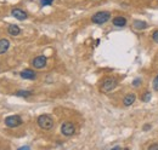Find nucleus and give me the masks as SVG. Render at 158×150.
Returning <instances> with one entry per match:
<instances>
[{
	"label": "nucleus",
	"mask_w": 158,
	"mask_h": 150,
	"mask_svg": "<svg viewBox=\"0 0 158 150\" xmlns=\"http://www.w3.org/2000/svg\"><path fill=\"white\" fill-rule=\"evenodd\" d=\"M54 0H41V6H49L52 4Z\"/></svg>",
	"instance_id": "obj_16"
},
{
	"label": "nucleus",
	"mask_w": 158,
	"mask_h": 150,
	"mask_svg": "<svg viewBox=\"0 0 158 150\" xmlns=\"http://www.w3.org/2000/svg\"><path fill=\"white\" fill-rule=\"evenodd\" d=\"M10 47V41L7 39H0V55L5 53Z\"/></svg>",
	"instance_id": "obj_10"
},
{
	"label": "nucleus",
	"mask_w": 158,
	"mask_h": 150,
	"mask_svg": "<svg viewBox=\"0 0 158 150\" xmlns=\"http://www.w3.org/2000/svg\"><path fill=\"white\" fill-rule=\"evenodd\" d=\"M125 24H127V19L122 17V16L113 18V26H116V27H124Z\"/></svg>",
	"instance_id": "obj_11"
},
{
	"label": "nucleus",
	"mask_w": 158,
	"mask_h": 150,
	"mask_svg": "<svg viewBox=\"0 0 158 150\" xmlns=\"http://www.w3.org/2000/svg\"><path fill=\"white\" fill-rule=\"evenodd\" d=\"M32 94L31 91H17L16 92V96H19V97H29Z\"/></svg>",
	"instance_id": "obj_14"
},
{
	"label": "nucleus",
	"mask_w": 158,
	"mask_h": 150,
	"mask_svg": "<svg viewBox=\"0 0 158 150\" xmlns=\"http://www.w3.org/2000/svg\"><path fill=\"white\" fill-rule=\"evenodd\" d=\"M46 62H48L46 57L38 56L33 59L32 64H33V67H34V68H37V69H41V68H44V67L46 65Z\"/></svg>",
	"instance_id": "obj_6"
},
{
	"label": "nucleus",
	"mask_w": 158,
	"mask_h": 150,
	"mask_svg": "<svg viewBox=\"0 0 158 150\" xmlns=\"http://www.w3.org/2000/svg\"><path fill=\"white\" fill-rule=\"evenodd\" d=\"M61 132H62L63 136L69 137V136H73V134H74L76 128H74V126H73L72 122H64V124H62V126H61Z\"/></svg>",
	"instance_id": "obj_5"
},
{
	"label": "nucleus",
	"mask_w": 158,
	"mask_h": 150,
	"mask_svg": "<svg viewBox=\"0 0 158 150\" xmlns=\"http://www.w3.org/2000/svg\"><path fill=\"white\" fill-rule=\"evenodd\" d=\"M150 99H151V93H150V92H146L143 97H141V101H142V102H148Z\"/></svg>",
	"instance_id": "obj_15"
},
{
	"label": "nucleus",
	"mask_w": 158,
	"mask_h": 150,
	"mask_svg": "<svg viewBox=\"0 0 158 150\" xmlns=\"http://www.w3.org/2000/svg\"><path fill=\"white\" fill-rule=\"evenodd\" d=\"M38 125H39L40 128L43 130H51L54 127V120L50 115H40L38 117Z\"/></svg>",
	"instance_id": "obj_1"
},
{
	"label": "nucleus",
	"mask_w": 158,
	"mask_h": 150,
	"mask_svg": "<svg viewBox=\"0 0 158 150\" xmlns=\"http://www.w3.org/2000/svg\"><path fill=\"white\" fill-rule=\"evenodd\" d=\"M150 150H158V144H152V145H150Z\"/></svg>",
	"instance_id": "obj_20"
},
{
	"label": "nucleus",
	"mask_w": 158,
	"mask_h": 150,
	"mask_svg": "<svg viewBox=\"0 0 158 150\" xmlns=\"http://www.w3.org/2000/svg\"><path fill=\"white\" fill-rule=\"evenodd\" d=\"M152 38H153V40H155V41H156V42L158 44V30H156V32L153 33V35H152Z\"/></svg>",
	"instance_id": "obj_19"
},
{
	"label": "nucleus",
	"mask_w": 158,
	"mask_h": 150,
	"mask_svg": "<svg viewBox=\"0 0 158 150\" xmlns=\"http://www.w3.org/2000/svg\"><path fill=\"white\" fill-rule=\"evenodd\" d=\"M117 86V80L113 77H106L102 82V91L103 92H110Z\"/></svg>",
	"instance_id": "obj_4"
},
{
	"label": "nucleus",
	"mask_w": 158,
	"mask_h": 150,
	"mask_svg": "<svg viewBox=\"0 0 158 150\" xmlns=\"http://www.w3.org/2000/svg\"><path fill=\"white\" fill-rule=\"evenodd\" d=\"M23 149H24V150L29 149V147H21V148H20V150H23Z\"/></svg>",
	"instance_id": "obj_22"
},
{
	"label": "nucleus",
	"mask_w": 158,
	"mask_h": 150,
	"mask_svg": "<svg viewBox=\"0 0 158 150\" xmlns=\"http://www.w3.org/2000/svg\"><path fill=\"white\" fill-rule=\"evenodd\" d=\"M150 128H151V126H150V125H146V126L143 127V130H150Z\"/></svg>",
	"instance_id": "obj_21"
},
{
	"label": "nucleus",
	"mask_w": 158,
	"mask_h": 150,
	"mask_svg": "<svg viewBox=\"0 0 158 150\" xmlns=\"http://www.w3.org/2000/svg\"><path fill=\"white\" fill-rule=\"evenodd\" d=\"M140 82H141V79H135V80H134V81H133V85H134V86H136V87H138L139 85H140Z\"/></svg>",
	"instance_id": "obj_18"
},
{
	"label": "nucleus",
	"mask_w": 158,
	"mask_h": 150,
	"mask_svg": "<svg viewBox=\"0 0 158 150\" xmlns=\"http://www.w3.org/2000/svg\"><path fill=\"white\" fill-rule=\"evenodd\" d=\"M21 124H22V119L19 115H11V116H7L5 119V125L10 128H15V127H19Z\"/></svg>",
	"instance_id": "obj_3"
},
{
	"label": "nucleus",
	"mask_w": 158,
	"mask_h": 150,
	"mask_svg": "<svg viewBox=\"0 0 158 150\" xmlns=\"http://www.w3.org/2000/svg\"><path fill=\"white\" fill-rule=\"evenodd\" d=\"M7 32H9V34H10V35L16 37V35H19V34L21 33V29L17 27V26L11 24V26H9V28H7Z\"/></svg>",
	"instance_id": "obj_12"
},
{
	"label": "nucleus",
	"mask_w": 158,
	"mask_h": 150,
	"mask_svg": "<svg viewBox=\"0 0 158 150\" xmlns=\"http://www.w3.org/2000/svg\"><path fill=\"white\" fill-rule=\"evenodd\" d=\"M134 27L141 30V29H146L147 28V23L146 22H142V21H134Z\"/></svg>",
	"instance_id": "obj_13"
},
{
	"label": "nucleus",
	"mask_w": 158,
	"mask_h": 150,
	"mask_svg": "<svg viewBox=\"0 0 158 150\" xmlns=\"http://www.w3.org/2000/svg\"><path fill=\"white\" fill-rule=\"evenodd\" d=\"M11 15L16 19H19V21H24V19L27 18V14L24 11H22L21 9H14L11 11Z\"/></svg>",
	"instance_id": "obj_7"
},
{
	"label": "nucleus",
	"mask_w": 158,
	"mask_h": 150,
	"mask_svg": "<svg viewBox=\"0 0 158 150\" xmlns=\"http://www.w3.org/2000/svg\"><path fill=\"white\" fill-rule=\"evenodd\" d=\"M21 77L27 79V80H34L37 77V74L32 69H24L23 72H21Z\"/></svg>",
	"instance_id": "obj_8"
},
{
	"label": "nucleus",
	"mask_w": 158,
	"mask_h": 150,
	"mask_svg": "<svg viewBox=\"0 0 158 150\" xmlns=\"http://www.w3.org/2000/svg\"><path fill=\"white\" fill-rule=\"evenodd\" d=\"M135 99H136V96H135V94L129 93V94H127V96L124 97L123 103H124V105H125V107H129V105H131V104L135 102Z\"/></svg>",
	"instance_id": "obj_9"
},
{
	"label": "nucleus",
	"mask_w": 158,
	"mask_h": 150,
	"mask_svg": "<svg viewBox=\"0 0 158 150\" xmlns=\"http://www.w3.org/2000/svg\"><path fill=\"white\" fill-rule=\"evenodd\" d=\"M110 18H111V14L110 12H107V11H100V12H96L93 16L91 21L94 23H96V24H103V23H106Z\"/></svg>",
	"instance_id": "obj_2"
},
{
	"label": "nucleus",
	"mask_w": 158,
	"mask_h": 150,
	"mask_svg": "<svg viewBox=\"0 0 158 150\" xmlns=\"http://www.w3.org/2000/svg\"><path fill=\"white\" fill-rule=\"evenodd\" d=\"M153 89L156 91H158V75L155 77V80H153Z\"/></svg>",
	"instance_id": "obj_17"
}]
</instances>
